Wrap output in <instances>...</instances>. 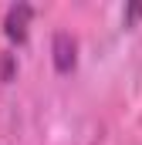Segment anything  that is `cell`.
<instances>
[{
  "mask_svg": "<svg viewBox=\"0 0 142 145\" xmlns=\"http://www.w3.org/2000/svg\"><path fill=\"white\" fill-rule=\"evenodd\" d=\"M27 20H31V7H27V3H17V7L7 14V37L20 44V40L27 37Z\"/></svg>",
  "mask_w": 142,
  "mask_h": 145,
  "instance_id": "cell-1",
  "label": "cell"
},
{
  "mask_svg": "<svg viewBox=\"0 0 142 145\" xmlns=\"http://www.w3.org/2000/svg\"><path fill=\"white\" fill-rule=\"evenodd\" d=\"M54 47H58V68H61V71H68L71 64H74V40H71L68 34H58Z\"/></svg>",
  "mask_w": 142,
  "mask_h": 145,
  "instance_id": "cell-2",
  "label": "cell"
}]
</instances>
